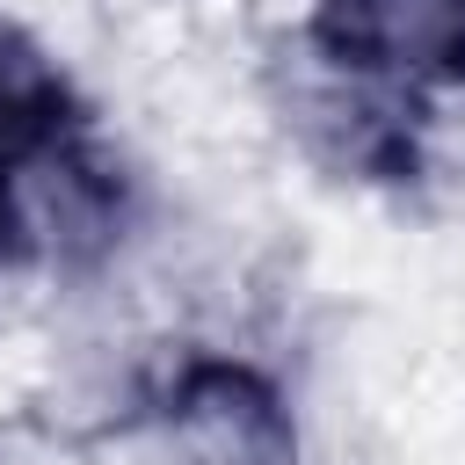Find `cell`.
I'll list each match as a JSON object with an SVG mask.
<instances>
[{"label": "cell", "instance_id": "1", "mask_svg": "<svg viewBox=\"0 0 465 465\" xmlns=\"http://www.w3.org/2000/svg\"><path fill=\"white\" fill-rule=\"evenodd\" d=\"M124 232V167H109L80 131L29 167L0 174V262L73 269L116 247Z\"/></svg>", "mask_w": 465, "mask_h": 465}, {"label": "cell", "instance_id": "2", "mask_svg": "<svg viewBox=\"0 0 465 465\" xmlns=\"http://www.w3.org/2000/svg\"><path fill=\"white\" fill-rule=\"evenodd\" d=\"M305 44L327 73L414 94L465 80V0H320Z\"/></svg>", "mask_w": 465, "mask_h": 465}, {"label": "cell", "instance_id": "3", "mask_svg": "<svg viewBox=\"0 0 465 465\" xmlns=\"http://www.w3.org/2000/svg\"><path fill=\"white\" fill-rule=\"evenodd\" d=\"M174 465H298V429L276 385L232 356H189L160 400Z\"/></svg>", "mask_w": 465, "mask_h": 465}, {"label": "cell", "instance_id": "4", "mask_svg": "<svg viewBox=\"0 0 465 465\" xmlns=\"http://www.w3.org/2000/svg\"><path fill=\"white\" fill-rule=\"evenodd\" d=\"M80 131V94L65 65L15 22L0 15V174L29 167L36 153L65 145Z\"/></svg>", "mask_w": 465, "mask_h": 465}]
</instances>
